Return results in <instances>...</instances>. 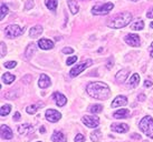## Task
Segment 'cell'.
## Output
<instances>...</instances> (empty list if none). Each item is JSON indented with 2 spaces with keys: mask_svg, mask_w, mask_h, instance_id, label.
<instances>
[{
  "mask_svg": "<svg viewBox=\"0 0 153 142\" xmlns=\"http://www.w3.org/2000/svg\"><path fill=\"white\" fill-rule=\"evenodd\" d=\"M128 71L126 70H121L119 71L117 73H116V75H115V79H116V81L117 82H124L125 80H126V78H128Z\"/></svg>",
  "mask_w": 153,
  "mask_h": 142,
  "instance_id": "obj_21",
  "label": "cell"
},
{
  "mask_svg": "<svg viewBox=\"0 0 153 142\" xmlns=\"http://www.w3.org/2000/svg\"><path fill=\"white\" fill-rule=\"evenodd\" d=\"M6 53H7L6 45H4V42H1V57H4V54Z\"/></svg>",
  "mask_w": 153,
  "mask_h": 142,
  "instance_id": "obj_35",
  "label": "cell"
},
{
  "mask_svg": "<svg viewBox=\"0 0 153 142\" xmlns=\"http://www.w3.org/2000/svg\"><path fill=\"white\" fill-rule=\"evenodd\" d=\"M20 113L19 112H16L15 113V116H13V120H15V121H19V120H20Z\"/></svg>",
  "mask_w": 153,
  "mask_h": 142,
  "instance_id": "obj_38",
  "label": "cell"
},
{
  "mask_svg": "<svg viewBox=\"0 0 153 142\" xmlns=\"http://www.w3.org/2000/svg\"><path fill=\"white\" fill-rule=\"evenodd\" d=\"M13 134L11 129L7 127L6 124H1V138L6 139V140H9V139H13Z\"/></svg>",
  "mask_w": 153,
  "mask_h": 142,
  "instance_id": "obj_15",
  "label": "cell"
},
{
  "mask_svg": "<svg viewBox=\"0 0 153 142\" xmlns=\"http://www.w3.org/2000/svg\"><path fill=\"white\" fill-rule=\"evenodd\" d=\"M38 142H40V141H38Z\"/></svg>",
  "mask_w": 153,
  "mask_h": 142,
  "instance_id": "obj_48",
  "label": "cell"
},
{
  "mask_svg": "<svg viewBox=\"0 0 153 142\" xmlns=\"http://www.w3.org/2000/svg\"><path fill=\"white\" fill-rule=\"evenodd\" d=\"M132 21V13L131 12H121L119 15H116L115 17H113L108 21L107 26L110 28H114V29H120L123 28L125 26H128Z\"/></svg>",
  "mask_w": 153,
  "mask_h": 142,
  "instance_id": "obj_2",
  "label": "cell"
},
{
  "mask_svg": "<svg viewBox=\"0 0 153 142\" xmlns=\"http://www.w3.org/2000/svg\"><path fill=\"white\" fill-rule=\"evenodd\" d=\"M111 129L117 133H125L128 131V125L126 123H114L111 125Z\"/></svg>",
  "mask_w": 153,
  "mask_h": 142,
  "instance_id": "obj_12",
  "label": "cell"
},
{
  "mask_svg": "<svg viewBox=\"0 0 153 142\" xmlns=\"http://www.w3.org/2000/svg\"><path fill=\"white\" fill-rule=\"evenodd\" d=\"M141 131L145 133L148 137L153 139V118L151 116H145L140 121Z\"/></svg>",
  "mask_w": 153,
  "mask_h": 142,
  "instance_id": "obj_3",
  "label": "cell"
},
{
  "mask_svg": "<svg viewBox=\"0 0 153 142\" xmlns=\"http://www.w3.org/2000/svg\"><path fill=\"white\" fill-rule=\"evenodd\" d=\"M150 27H151V28H153V22H151V23H150Z\"/></svg>",
  "mask_w": 153,
  "mask_h": 142,
  "instance_id": "obj_46",
  "label": "cell"
},
{
  "mask_svg": "<svg viewBox=\"0 0 153 142\" xmlns=\"http://www.w3.org/2000/svg\"><path fill=\"white\" fill-rule=\"evenodd\" d=\"M17 66V62L16 61H8V62L4 63V67L8 68V69H13V68H15Z\"/></svg>",
  "mask_w": 153,
  "mask_h": 142,
  "instance_id": "obj_32",
  "label": "cell"
},
{
  "mask_svg": "<svg viewBox=\"0 0 153 142\" xmlns=\"http://www.w3.org/2000/svg\"><path fill=\"white\" fill-rule=\"evenodd\" d=\"M37 45H38L39 48L43 49V50H49V49H53V48H54V42L51 41V40H49V39H45V38L40 39Z\"/></svg>",
  "mask_w": 153,
  "mask_h": 142,
  "instance_id": "obj_13",
  "label": "cell"
},
{
  "mask_svg": "<svg viewBox=\"0 0 153 142\" xmlns=\"http://www.w3.org/2000/svg\"><path fill=\"white\" fill-rule=\"evenodd\" d=\"M42 34H43V27H42V26H39V25L33 27L29 31V36L31 38H37V37H39Z\"/></svg>",
  "mask_w": 153,
  "mask_h": 142,
  "instance_id": "obj_20",
  "label": "cell"
},
{
  "mask_svg": "<svg viewBox=\"0 0 153 142\" xmlns=\"http://www.w3.org/2000/svg\"><path fill=\"white\" fill-rule=\"evenodd\" d=\"M45 117H46V119L49 122H53V123H55V122L59 121V120H60V118H62V114H60L58 111L54 110V109H48L46 112H45Z\"/></svg>",
  "mask_w": 153,
  "mask_h": 142,
  "instance_id": "obj_8",
  "label": "cell"
},
{
  "mask_svg": "<svg viewBox=\"0 0 153 142\" xmlns=\"http://www.w3.org/2000/svg\"><path fill=\"white\" fill-rule=\"evenodd\" d=\"M152 81H149V80H145L144 82V86L145 87H152Z\"/></svg>",
  "mask_w": 153,
  "mask_h": 142,
  "instance_id": "obj_41",
  "label": "cell"
},
{
  "mask_svg": "<svg viewBox=\"0 0 153 142\" xmlns=\"http://www.w3.org/2000/svg\"><path fill=\"white\" fill-rule=\"evenodd\" d=\"M10 111H11V107H10L9 105H2V107H1V110H0V114H1L2 117H4V116L9 114Z\"/></svg>",
  "mask_w": 153,
  "mask_h": 142,
  "instance_id": "obj_28",
  "label": "cell"
},
{
  "mask_svg": "<svg viewBox=\"0 0 153 142\" xmlns=\"http://www.w3.org/2000/svg\"><path fill=\"white\" fill-rule=\"evenodd\" d=\"M102 139V132L100 130H95L91 133V140L93 142H98Z\"/></svg>",
  "mask_w": 153,
  "mask_h": 142,
  "instance_id": "obj_25",
  "label": "cell"
},
{
  "mask_svg": "<svg viewBox=\"0 0 153 142\" xmlns=\"http://www.w3.org/2000/svg\"><path fill=\"white\" fill-rule=\"evenodd\" d=\"M149 50H150V54H151V57L153 58V42L151 43V46H150Z\"/></svg>",
  "mask_w": 153,
  "mask_h": 142,
  "instance_id": "obj_42",
  "label": "cell"
},
{
  "mask_svg": "<svg viewBox=\"0 0 153 142\" xmlns=\"http://www.w3.org/2000/svg\"><path fill=\"white\" fill-rule=\"evenodd\" d=\"M62 52H63V53H65V54H69V53H73V52H74V50H73L72 48H68V47H67V48H64Z\"/></svg>",
  "mask_w": 153,
  "mask_h": 142,
  "instance_id": "obj_36",
  "label": "cell"
},
{
  "mask_svg": "<svg viewBox=\"0 0 153 142\" xmlns=\"http://www.w3.org/2000/svg\"><path fill=\"white\" fill-rule=\"evenodd\" d=\"M128 105V99L124 96H117L112 102V107L113 108H117V107H124Z\"/></svg>",
  "mask_w": 153,
  "mask_h": 142,
  "instance_id": "obj_14",
  "label": "cell"
},
{
  "mask_svg": "<svg viewBox=\"0 0 153 142\" xmlns=\"http://www.w3.org/2000/svg\"><path fill=\"white\" fill-rule=\"evenodd\" d=\"M37 109H38V107H37V105H29V107H27L26 111H27V113H29V114H34V113H36Z\"/></svg>",
  "mask_w": 153,
  "mask_h": 142,
  "instance_id": "obj_31",
  "label": "cell"
},
{
  "mask_svg": "<svg viewBox=\"0 0 153 142\" xmlns=\"http://www.w3.org/2000/svg\"><path fill=\"white\" fill-rule=\"evenodd\" d=\"M1 79H2V81H4V83L6 84H10L13 83V81H15V75H11V73H9V72H7V73H4L2 75V77H1Z\"/></svg>",
  "mask_w": 153,
  "mask_h": 142,
  "instance_id": "obj_23",
  "label": "cell"
},
{
  "mask_svg": "<svg viewBox=\"0 0 153 142\" xmlns=\"http://www.w3.org/2000/svg\"><path fill=\"white\" fill-rule=\"evenodd\" d=\"M9 12V8H8V6H6V4H1V15H0V19L2 20L6 16H7V13Z\"/></svg>",
  "mask_w": 153,
  "mask_h": 142,
  "instance_id": "obj_29",
  "label": "cell"
},
{
  "mask_svg": "<svg viewBox=\"0 0 153 142\" xmlns=\"http://www.w3.org/2000/svg\"><path fill=\"white\" fill-rule=\"evenodd\" d=\"M46 132V129H45V127H40V133H45Z\"/></svg>",
  "mask_w": 153,
  "mask_h": 142,
  "instance_id": "obj_43",
  "label": "cell"
},
{
  "mask_svg": "<svg viewBox=\"0 0 153 142\" xmlns=\"http://www.w3.org/2000/svg\"><path fill=\"white\" fill-rule=\"evenodd\" d=\"M140 41H141L140 37L137 34H126V37H125V42L128 43V46L139 47L140 46Z\"/></svg>",
  "mask_w": 153,
  "mask_h": 142,
  "instance_id": "obj_9",
  "label": "cell"
},
{
  "mask_svg": "<svg viewBox=\"0 0 153 142\" xmlns=\"http://www.w3.org/2000/svg\"><path fill=\"white\" fill-rule=\"evenodd\" d=\"M87 93L89 97L97 100H106L111 96L110 88L102 81H93L87 84Z\"/></svg>",
  "mask_w": 153,
  "mask_h": 142,
  "instance_id": "obj_1",
  "label": "cell"
},
{
  "mask_svg": "<svg viewBox=\"0 0 153 142\" xmlns=\"http://www.w3.org/2000/svg\"><path fill=\"white\" fill-rule=\"evenodd\" d=\"M144 27V22L141 20V19H137L135 22H133L131 25V29L135 30V31H139V30H142Z\"/></svg>",
  "mask_w": 153,
  "mask_h": 142,
  "instance_id": "obj_24",
  "label": "cell"
},
{
  "mask_svg": "<svg viewBox=\"0 0 153 142\" xmlns=\"http://www.w3.org/2000/svg\"><path fill=\"white\" fill-rule=\"evenodd\" d=\"M140 82V75H137V73H134V75H132V77L130 78V80L128 81V88H135L136 86L139 84Z\"/></svg>",
  "mask_w": 153,
  "mask_h": 142,
  "instance_id": "obj_19",
  "label": "cell"
},
{
  "mask_svg": "<svg viewBox=\"0 0 153 142\" xmlns=\"http://www.w3.org/2000/svg\"><path fill=\"white\" fill-rule=\"evenodd\" d=\"M33 6H34V2H33V1H31V0H29V1H28V2H27V4H26L25 8L27 9V10H29V9L31 8V7H33Z\"/></svg>",
  "mask_w": 153,
  "mask_h": 142,
  "instance_id": "obj_37",
  "label": "cell"
},
{
  "mask_svg": "<svg viewBox=\"0 0 153 142\" xmlns=\"http://www.w3.org/2000/svg\"><path fill=\"white\" fill-rule=\"evenodd\" d=\"M92 64H93V61H92L91 59L86 60V61H84V62L78 63V64H76L75 67L73 68L72 70L69 71V75H71V77H76V75H78L79 73H82L83 71L85 70L86 68H88L89 66H92Z\"/></svg>",
  "mask_w": 153,
  "mask_h": 142,
  "instance_id": "obj_6",
  "label": "cell"
},
{
  "mask_svg": "<svg viewBox=\"0 0 153 142\" xmlns=\"http://www.w3.org/2000/svg\"><path fill=\"white\" fill-rule=\"evenodd\" d=\"M128 116H130V111L128 109H121L114 113V118H116V119H125Z\"/></svg>",
  "mask_w": 153,
  "mask_h": 142,
  "instance_id": "obj_22",
  "label": "cell"
},
{
  "mask_svg": "<svg viewBox=\"0 0 153 142\" xmlns=\"http://www.w3.org/2000/svg\"><path fill=\"white\" fill-rule=\"evenodd\" d=\"M51 81L49 79V77L46 75H40V78H39V81H38V86L40 87L42 89H46L48 88L49 86H51Z\"/></svg>",
  "mask_w": 153,
  "mask_h": 142,
  "instance_id": "obj_16",
  "label": "cell"
},
{
  "mask_svg": "<svg viewBox=\"0 0 153 142\" xmlns=\"http://www.w3.org/2000/svg\"><path fill=\"white\" fill-rule=\"evenodd\" d=\"M113 8H114V4H112V2L96 4V6H94L93 9H92V13H93V15H96V16H104V15H107Z\"/></svg>",
  "mask_w": 153,
  "mask_h": 142,
  "instance_id": "obj_5",
  "label": "cell"
},
{
  "mask_svg": "<svg viewBox=\"0 0 153 142\" xmlns=\"http://www.w3.org/2000/svg\"><path fill=\"white\" fill-rule=\"evenodd\" d=\"M102 110H103V105H94L89 109V111L92 113H100Z\"/></svg>",
  "mask_w": 153,
  "mask_h": 142,
  "instance_id": "obj_30",
  "label": "cell"
},
{
  "mask_svg": "<svg viewBox=\"0 0 153 142\" xmlns=\"http://www.w3.org/2000/svg\"><path fill=\"white\" fill-rule=\"evenodd\" d=\"M82 121L88 128H97L100 124V119L95 116H84L82 118Z\"/></svg>",
  "mask_w": 153,
  "mask_h": 142,
  "instance_id": "obj_7",
  "label": "cell"
},
{
  "mask_svg": "<svg viewBox=\"0 0 153 142\" xmlns=\"http://www.w3.org/2000/svg\"><path fill=\"white\" fill-rule=\"evenodd\" d=\"M45 4H46L47 8L51 11H55L57 8V0H45Z\"/></svg>",
  "mask_w": 153,
  "mask_h": 142,
  "instance_id": "obj_27",
  "label": "cell"
},
{
  "mask_svg": "<svg viewBox=\"0 0 153 142\" xmlns=\"http://www.w3.org/2000/svg\"><path fill=\"white\" fill-rule=\"evenodd\" d=\"M85 141V137L83 135V134H81V133H78L75 137V142H84Z\"/></svg>",
  "mask_w": 153,
  "mask_h": 142,
  "instance_id": "obj_33",
  "label": "cell"
},
{
  "mask_svg": "<svg viewBox=\"0 0 153 142\" xmlns=\"http://www.w3.org/2000/svg\"><path fill=\"white\" fill-rule=\"evenodd\" d=\"M26 31V27H19L17 25H10L8 26L6 29H4V34L8 38L13 39V38H16L18 36L22 34Z\"/></svg>",
  "mask_w": 153,
  "mask_h": 142,
  "instance_id": "obj_4",
  "label": "cell"
},
{
  "mask_svg": "<svg viewBox=\"0 0 153 142\" xmlns=\"http://www.w3.org/2000/svg\"><path fill=\"white\" fill-rule=\"evenodd\" d=\"M146 17H148V18H153V8L150 9L149 11L146 12Z\"/></svg>",
  "mask_w": 153,
  "mask_h": 142,
  "instance_id": "obj_39",
  "label": "cell"
},
{
  "mask_svg": "<svg viewBox=\"0 0 153 142\" xmlns=\"http://www.w3.org/2000/svg\"><path fill=\"white\" fill-rule=\"evenodd\" d=\"M137 100L142 101V102H143V101L145 100V96L143 94V93H142V94H139V97H137Z\"/></svg>",
  "mask_w": 153,
  "mask_h": 142,
  "instance_id": "obj_40",
  "label": "cell"
},
{
  "mask_svg": "<svg viewBox=\"0 0 153 142\" xmlns=\"http://www.w3.org/2000/svg\"><path fill=\"white\" fill-rule=\"evenodd\" d=\"M132 1H139V0H132Z\"/></svg>",
  "mask_w": 153,
  "mask_h": 142,
  "instance_id": "obj_47",
  "label": "cell"
},
{
  "mask_svg": "<svg viewBox=\"0 0 153 142\" xmlns=\"http://www.w3.org/2000/svg\"><path fill=\"white\" fill-rule=\"evenodd\" d=\"M112 64H113V62H112V61H108V63H107V68H111L112 67Z\"/></svg>",
  "mask_w": 153,
  "mask_h": 142,
  "instance_id": "obj_45",
  "label": "cell"
},
{
  "mask_svg": "<svg viewBox=\"0 0 153 142\" xmlns=\"http://www.w3.org/2000/svg\"><path fill=\"white\" fill-rule=\"evenodd\" d=\"M37 50V46L35 45V43H29L28 47L26 48V51H25V57L27 60H30V58L34 56V53L36 52Z\"/></svg>",
  "mask_w": 153,
  "mask_h": 142,
  "instance_id": "obj_17",
  "label": "cell"
},
{
  "mask_svg": "<svg viewBox=\"0 0 153 142\" xmlns=\"http://www.w3.org/2000/svg\"><path fill=\"white\" fill-rule=\"evenodd\" d=\"M76 61H77V57H76V56H74V57H71V58H68L67 61H66V63H67L68 66H69V64H73V63L76 62Z\"/></svg>",
  "mask_w": 153,
  "mask_h": 142,
  "instance_id": "obj_34",
  "label": "cell"
},
{
  "mask_svg": "<svg viewBox=\"0 0 153 142\" xmlns=\"http://www.w3.org/2000/svg\"><path fill=\"white\" fill-rule=\"evenodd\" d=\"M132 138H134V139H141V137L139 135V134H132Z\"/></svg>",
  "mask_w": 153,
  "mask_h": 142,
  "instance_id": "obj_44",
  "label": "cell"
},
{
  "mask_svg": "<svg viewBox=\"0 0 153 142\" xmlns=\"http://www.w3.org/2000/svg\"><path fill=\"white\" fill-rule=\"evenodd\" d=\"M51 140L54 142H66V135H65L63 132H59V131H55L53 135H51Z\"/></svg>",
  "mask_w": 153,
  "mask_h": 142,
  "instance_id": "obj_18",
  "label": "cell"
},
{
  "mask_svg": "<svg viewBox=\"0 0 153 142\" xmlns=\"http://www.w3.org/2000/svg\"><path fill=\"white\" fill-rule=\"evenodd\" d=\"M53 99L55 100L56 105H58V107H64L66 105V102H67V99H66V97L64 94H62L60 92H55L54 94H53Z\"/></svg>",
  "mask_w": 153,
  "mask_h": 142,
  "instance_id": "obj_11",
  "label": "cell"
},
{
  "mask_svg": "<svg viewBox=\"0 0 153 142\" xmlns=\"http://www.w3.org/2000/svg\"><path fill=\"white\" fill-rule=\"evenodd\" d=\"M35 131V127L29 123H25V124H20L18 127V133L20 134H29L33 133Z\"/></svg>",
  "mask_w": 153,
  "mask_h": 142,
  "instance_id": "obj_10",
  "label": "cell"
},
{
  "mask_svg": "<svg viewBox=\"0 0 153 142\" xmlns=\"http://www.w3.org/2000/svg\"><path fill=\"white\" fill-rule=\"evenodd\" d=\"M68 6L73 15L78 12V4H76V0H68Z\"/></svg>",
  "mask_w": 153,
  "mask_h": 142,
  "instance_id": "obj_26",
  "label": "cell"
}]
</instances>
